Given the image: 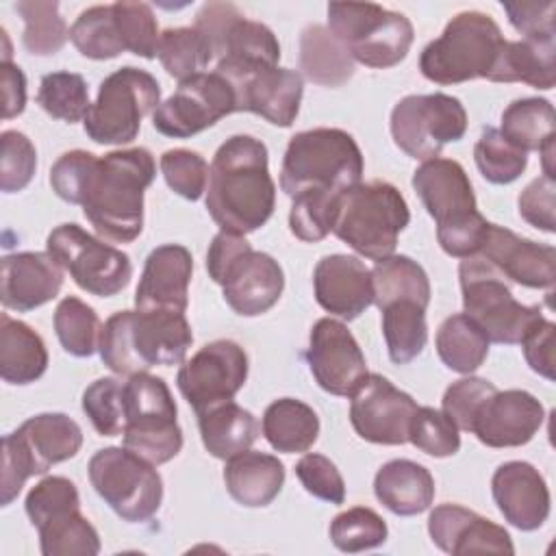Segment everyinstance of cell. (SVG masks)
I'll use <instances>...</instances> for the list:
<instances>
[{
	"label": "cell",
	"mask_w": 556,
	"mask_h": 556,
	"mask_svg": "<svg viewBox=\"0 0 556 556\" xmlns=\"http://www.w3.org/2000/svg\"><path fill=\"white\" fill-rule=\"evenodd\" d=\"M497 130L526 154L541 152L554 141V106L545 98H519L504 109Z\"/></svg>",
	"instance_id": "74e56055"
},
{
	"label": "cell",
	"mask_w": 556,
	"mask_h": 556,
	"mask_svg": "<svg viewBox=\"0 0 556 556\" xmlns=\"http://www.w3.org/2000/svg\"><path fill=\"white\" fill-rule=\"evenodd\" d=\"M154 176L156 163L148 148L113 150L98 156L80 206L102 239L130 243L141 235L143 193Z\"/></svg>",
	"instance_id": "7a4b0ae2"
},
{
	"label": "cell",
	"mask_w": 556,
	"mask_h": 556,
	"mask_svg": "<svg viewBox=\"0 0 556 556\" xmlns=\"http://www.w3.org/2000/svg\"><path fill=\"white\" fill-rule=\"evenodd\" d=\"M0 83H2V117L11 119L20 115L26 106V76L20 65L11 59L0 61Z\"/></svg>",
	"instance_id": "be15d7a7"
},
{
	"label": "cell",
	"mask_w": 556,
	"mask_h": 556,
	"mask_svg": "<svg viewBox=\"0 0 556 556\" xmlns=\"http://www.w3.org/2000/svg\"><path fill=\"white\" fill-rule=\"evenodd\" d=\"M248 380V354L230 341L217 339L202 345L182 363L176 376L178 391L198 413L232 400Z\"/></svg>",
	"instance_id": "d6986e66"
},
{
	"label": "cell",
	"mask_w": 556,
	"mask_h": 556,
	"mask_svg": "<svg viewBox=\"0 0 556 556\" xmlns=\"http://www.w3.org/2000/svg\"><path fill=\"white\" fill-rule=\"evenodd\" d=\"M341 193L328 191V189H308L291 198L293 200L289 211L291 232L306 243L321 241L332 230L334 215H337V200Z\"/></svg>",
	"instance_id": "7dc6e473"
},
{
	"label": "cell",
	"mask_w": 556,
	"mask_h": 556,
	"mask_svg": "<svg viewBox=\"0 0 556 556\" xmlns=\"http://www.w3.org/2000/svg\"><path fill=\"white\" fill-rule=\"evenodd\" d=\"M489 339L465 313L450 315L437 330V354L443 365L458 374H473L489 354Z\"/></svg>",
	"instance_id": "8d00e7d4"
},
{
	"label": "cell",
	"mask_w": 556,
	"mask_h": 556,
	"mask_svg": "<svg viewBox=\"0 0 556 556\" xmlns=\"http://www.w3.org/2000/svg\"><path fill=\"white\" fill-rule=\"evenodd\" d=\"M510 24L515 30L523 35V39H543L556 37L554 33V13L556 2H502Z\"/></svg>",
	"instance_id": "94428289"
},
{
	"label": "cell",
	"mask_w": 556,
	"mask_h": 556,
	"mask_svg": "<svg viewBox=\"0 0 556 556\" xmlns=\"http://www.w3.org/2000/svg\"><path fill=\"white\" fill-rule=\"evenodd\" d=\"M432 543L452 556L515 554L510 534L491 519L458 506L441 504L428 517Z\"/></svg>",
	"instance_id": "d4e9b609"
},
{
	"label": "cell",
	"mask_w": 556,
	"mask_h": 556,
	"mask_svg": "<svg viewBox=\"0 0 556 556\" xmlns=\"http://www.w3.org/2000/svg\"><path fill=\"white\" fill-rule=\"evenodd\" d=\"M374 493L393 515L413 517L430 508L434 500V478L424 465L408 458H395L378 469Z\"/></svg>",
	"instance_id": "f546056e"
},
{
	"label": "cell",
	"mask_w": 556,
	"mask_h": 556,
	"mask_svg": "<svg viewBox=\"0 0 556 556\" xmlns=\"http://www.w3.org/2000/svg\"><path fill=\"white\" fill-rule=\"evenodd\" d=\"M206 269L224 291L226 304L243 317L267 313L282 295L285 274L278 261L256 252L243 235L219 230L206 252Z\"/></svg>",
	"instance_id": "5b68a950"
},
{
	"label": "cell",
	"mask_w": 556,
	"mask_h": 556,
	"mask_svg": "<svg viewBox=\"0 0 556 556\" xmlns=\"http://www.w3.org/2000/svg\"><path fill=\"white\" fill-rule=\"evenodd\" d=\"M473 159L480 174L493 185L517 180L528 167V154L515 148L497 128L486 126L473 148Z\"/></svg>",
	"instance_id": "bcb514c9"
},
{
	"label": "cell",
	"mask_w": 556,
	"mask_h": 556,
	"mask_svg": "<svg viewBox=\"0 0 556 556\" xmlns=\"http://www.w3.org/2000/svg\"><path fill=\"white\" fill-rule=\"evenodd\" d=\"M374 304L378 308L397 302L413 300L428 308L430 304V280L426 269L404 254H391L376 261L371 269Z\"/></svg>",
	"instance_id": "d590c367"
},
{
	"label": "cell",
	"mask_w": 556,
	"mask_h": 556,
	"mask_svg": "<svg viewBox=\"0 0 556 556\" xmlns=\"http://www.w3.org/2000/svg\"><path fill=\"white\" fill-rule=\"evenodd\" d=\"M387 534L384 519L367 506L348 508L330 521L332 545L348 554L374 549L387 541Z\"/></svg>",
	"instance_id": "c3c4849f"
},
{
	"label": "cell",
	"mask_w": 556,
	"mask_h": 556,
	"mask_svg": "<svg viewBox=\"0 0 556 556\" xmlns=\"http://www.w3.org/2000/svg\"><path fill=\"white\" fill-rule=\"evenodd\" d=\"M467 111L447 93H413L391 111V135L410 159H437L447 143L463 139Z\"/></svg>",
	"instance_id": "2e32d148"
},
{
	"label": "cell",
	"mask_w": 556,
	"mask_h": 556,
	"mask_svg": "<svg viewBox=\"0 0 556 556\" xmlns=\"http://www.w3.org/2000/svg\"><path fill=\"white\" fill-rule=\"evenodd\" d=\"M350 397V421L361 439L378 445H402L408 441L417 402L391 380L380 374H367Z\"/></svg>",
	"instance_id": "ffe728a7"
},
{
	"label": "cell",
	"mask_w": 556,
	"mask_h": 556,
	"mask_svg": "<svg viewBox=\"0 0 556 556\" xmlns=\"http://www.w3.org/2000/svg\"><path fill=\"white\" fill-rule=\"evenodd\" d=\"M545 408L528 391L508 389L489 395L473 415L469 432L486 447L526 445L543 426Z\"/></svg>",
	"instance_id": "603a6c76"
},
{
	"label": "cell",
	"mask_w": 556,
	"mask_h": 556,
	"mask_svg": "<svg viewBox=\"0 0 556 556\" xmlns=\"http://www.w3.org/2000/svg\"><path fill=\"white\" fill-rule=\"evenodd\" d=\"M380 311L389 358L395 365H406L417 358L428 341L426 308L413 300H397Z\"/></svg>",
	"instance_id": "f35d334b"
},
{
	"label": "cell",
	"mask_w": 556,
	"mask_h": 556,
	"mask_svg": "<svg viewBox=\"0 0 556 556\" xmlns=\"http://www.w3.org/2000/svg\"><path fill=\"white\" fill-rule=\"evenodd\" d=\"M408 441L434 458L454 456L460 450V434L456 424L443 410L432 406H417L410 421Z\"/></svg>",
	"instance_id": "816d5d0a"
},
{
	"label": "cell",
	"mask_w": 556,
	"mask_h": 556,
	"mask_svg": "<svg viewBox=\"0 0 556 556\" xmlns=\"http://www.w3.org/2000/svg\"><path fill=\"white\" fill-rule=\"evenodd\" d=\"M37 104L54 119L74 124L85 119L91 102L89 89L80 74L76 72H52L39 83Z\"/></svg>",
	"instance_id": "f6af8a7d"
},
{
	"label": "cell",
	"mask_w": 556,
	"mask_h": 556,
	"mask_svg": "<svg viewBox=\"0 0 556 556\" xmlns=\"http://www.w3.org/2000/svg\"><path fill=\"white\" fill-rule=\"evenodd\" d=\"M493 500L517 530H539L549 517V489L541 471L526 460L502 463L491 478Z\"/></svg>",
	"instance_id": "cb8c5ba5"
},
{
	"label": "cell",
	"mask_w": 556,
	"mask_h": 556,
	"mask_svg": "<svg viewBox=\"0 0 556 556\" xmlns=\"http://www.w3.org/2000/svg\"><path fill=\"white\" fill-rule=\"evenodd\" d=\"M54 330L61 348L67 354L76 358H87L100 345L102 324L98 313L89 304H85L80 298L67 295L59 302L54 311Z\"/></svg>",
	"instance_id": "7bdbcfd3"
},
{
	"label": "cell",
	"mask_w": 556,
	"mask_h": 556,
	"mask_svg": "<svg viewBox=\"0 0 556 556\" xmlns=\"http://www.w3.org/2000/svg\"><path fill=\"white\" fill-rule=\"evenodd\" d=\"M363 178V154L354 137L341 128L295 132L285 150L280 187L289 198L308 189L345 191Z\"/></svg>",
	"instance_id": "52a82bcc"
},
{
	"label": "cell",
	"mask_w": 556,
	"mask_h": 556,
	"mask_svg": "<svg viewBox=\"0 0 556 556\" xmlns=\"http://www.w3.org/2000/svg\"><path fill=\"white\" fill-rule=\"evenodd\" d=\"M295 476L302 482L304 491L317 500L330 504H343L345 482L337 465L324 454H304L295 465Z\"/></svg>",
	"instance_id": "680465c9"
},
{
	"label": "cell",
	"mask_w": 556,
	"mask_h": 556,
	"mask_svg": "<svg viewBox=\"0 0 556 556\" xmlns=\"http://www.w3.org/2000/svg\"><path fill=\"white\" fill-rule=\"evenodd\" d=\"M300 70L311 83L339 87L352 78L354 59L326 26L311 24L300 37Z\"/></svg>",
	"instance_id": "e575fe53"
},
{
	"label": "cell",
	"mask_w": 556,
	"mask_h": 556,
	"mask_svg": "<svg viewBox=\"0 0 556 556\" xmlns=\"http://www.w3.org/2000/svg\"><path fill=\"white\" fill-rule=\"evenodd\" d=\"M161 104L159 80L139 67L124 65L109 74L98 89L83 124L91 141L124 146L137 139L141 119Z\"/></svg>",
	"instance_id": "7c38bea8"
},
{
	"label": "cell",
	"mask_w": 556,
	"mask_h": 556,
	"mask_svg": "<svg viewBox=\"0 0 556 556\" xmlns=\"http://www.w3.org/2000/svg\"><path fill=\"white\" fill-rule=\"evenodd\" d=\"M156 56L165 72L178 83L202 74L204 67L215 59L208 39L195 26L163 30L159 37Z\"/></svg>",
	"instance_id": "ab89813d"
},
{
	"label": "cell",
	"mask_w": 556,
	"mask_h": 556,
	"mask_svg": "<svg viewBox=\"0 0 556 556\" xmlns=\"http://www.w3.org/2000/svg\"><path fill=\"white\" fill-rule=\"evenodd\" d=\"M113 17L124 48L137 56L154 59L159 46V24L146 2H113Z\"/></svg>",
	"instance_id": "681fc988"
},
{
	"label": "cell",
	"mask_w": 556,
	"mask_h": 556,
	"mask_svg": "<svg viewBox=\"0 0 556 556\" xmlns=\"http://www.w3.org/2000/svg\"><path fill=\"white\" fill-rule=\"evenodd\" d=\"M0 189L4 193L22 191L35 176L37 150L20 130H4L0 135Z\"/></svg>",
	"instance_id": "11a10c76"
},
{
	"label": "cell",
	"mask_w": 556,
	"mask_h": 556,
	"mask_svg": "<svg viewBox=\"0 0 556 556\" xmlns=\"http://www.w3.org/2000/svg\"><path fill=\"white\" fill-rule=\"evenodd\" d=\"M48 254L87 293L98 298L117 295L132 276L126 252L89 235L78 224H61L46 239Z\"/></svg>",
	"instance_id": "9a60e30c"
},
{
	"label": "cell",
	"mask_w": 556,
	"mask_h": 556,
	"mask_svg": "<svg viewBox=\"0 0 556 556\" xmlns=\"http://www.w3.org/2000/svg\"><path fill=\"white\" fill-rule=\"evenodd\" d=\"M193 271L191 252L180 243L154 248L143 265L135 306L139 311L185 313L189 304V282Z\"/></svg>",
	"instance_id": "484cf974"
},
{
	"label": "cell",
	"mask_w": 556,
	"mask_h": 556,
	"mask_svg": "<svg viewBox=\"0 0 556 556\" xmlns=\"http://www.w3.org/2000/svg\"><path fill=\"white\" fill-rule=\"evenodd\" d=\"M328 30L354 61L376 70L404 61L415 37L413 24L404 13L371 2H330Z\"/></svg>",
	"instance_id": "30bf717a"
},
{
	"label": "cell",
	"mask_w": 556,
	"mask_h": 556,
	"mask_svg": "<svg viewBox=\"0 0 556 556\" xmlns=\"http://www.w3.org/2000/svg\"><path fill=\"white\" fill-rule=\"evenodd\" d=\"M410 211L404 195L387 180L358 182L337 200L332 232L356 254L380 261L391 256Z\"/></svg>",
	"instance_id": "8992f818"
},
{
	"label": "cell",
	"mask_w": 556,
	"mask_h": 556,
	"mask_svg": "<svg viewBox=\"0 0 556 556\" xmlns=\"http://www.w3.org/2000/svg\"><path fill=\"white\" fill-rule=\"evenodd\" d=\"M83 445L80 426L65 413H39L2 439L0 504L9 506L30 476L70 460Z\"/></svg>",
	"instance_id": "9c48e42d"
},
{
	"label": "cell",
	"mask_w": 556,
	"mask_h": 556,
	"mask_svg": "<svg viewBox=\"0 0 556 556\" xmlns=\"http://www.w3.org/2000/svg\"><path fill=\"white\" fill-rule=\"evenodd\" d=\"M556 37L506 41L489 76L493 83H526L534 89H552L556 83Z\"/></svg>",
	"instance_id": "4dcf8cb0"
},
{
	"label": "cell",
	"mask_w": 556,
	"mask_h": 556,
	"mask_svg": "<svg viewBox=\"0 0 556 556\" xmlns=\"http://www.w3.org/2000/svg\"><path fill=\"white\" fill-rule=\"evenodd\" d=\"M554 191L556 182L552 176L534 178L519 195V215L543 232L556 230L554 219Z\"/></svg>",
	"instance_id": "91938a15"
},
{
	"label": "cell",
	"mask_w": 556,
	"mask_h": 556,
	"mask_svg": "<svg viewBox=\"0 0 556 556\" xmlns=\"http://www.w3.org/2000/svg\"><path fill=\"white\" fill-rule=\"evenodd\" d=\"M89 482L109 508L128 523L152 519L163 502V480L154 465L128 447L98 450L89 460Z\"/></svg>",
	"instance_id": "5bb4252c"
},
{
	"label": "cell",
	"mask_w": 556,
	"mask_h": 556,
	"mask_svg": "<svg viewBox=\"0 0 556 556\" xmlns=\"http://www.w3.org/2000/svg\"><path fill=\"white\" fill-rule=\"evenodd\" d=\"M15 11L24 20L22 43L30 54L50 56L65 46L70 28L59 13V2L22 0L15 4Z\"/></svg>",
	"instance_id": "b9f144b4"
},
{
	"label": "cell",
	"mask_w": 556,
	"mask_h": 556,
	"mask_svg": "<svg viewBox=\"0 0 556 556\" xmlns=\"http://www.w3.org/2000/svg\"><path fill=\"white\" fill-rule=\"evenodd\" d=\"M554 334H556L554 321L543 317L521 339L523 356L530 369L547 380H554Z\"/></svg>",
	"instance_id": "6125c7cd"
},
{
	"label": "cell",
	"mask_w": 556,
	"mask_h": 556,
	"mask_svg": "<svg viewBox=\"0 0 556 556\" xmlns=\"http://www.w3.org/2000/svg\"><path fill=\"white\" fill-rule=\"evenodd\" d=\"M476 256L486 261L504 280L530 289H552L556 280L554 245L536 243L486 222Z\"/></svg>",
	"instance_id": "7402d4cb"
},
{
	"label": "cell",
	"mask_w": 556,
	"mask_h": 556,
	"mask_svg": "<svg viewBox=\"0 0 556 556\" xmlns=\"http://www.w3.org/2000/svg\"><path fill=\"white\" fill-rule=\"evenodd\" d=\"M413 189L437 222V239L445 254L467 258L478 252L486 219L465 167L452 159H428L413 174Z\"/></svg>",
	"instance_id": "277c9868"
},
{
	"label": "cell",
	"mask_w": 556,
	"mask_h": 556,
	"mask_svg": "<svg viewBox=\"0 0 556 556\" xmlns=\"http://www.w3.org/2000/svg\"><path fill=\"white\" fill-rule=\"evenodd\" d=\"M261 428L274 450L285 454H302L308 452L317 441L319 417L308 404L295 397H280L265 408Z\"/></svg>",
	"instance_id": "836d02e7"
},
{
	"label": "cell",
	"mask_w": 556,
	"mask_h": 556,
	"mask_svg": "<svg viewBox=\"0 0 556 556\" xmlns=\"http://www.w3.org/2000/svg\"><path fill=\"white\" fill-rule=\"evenodd\" d=\"M96 163L98 156L87 150H72L61 154L50 169L52 191L70 204H83V195Z\"/></svg>",
	"instance_id": "9f6ffc18"
},
{
	"label": "cell",
	"mask_w": 556,
	"mask_h": 556,
	"mask_svg": "<svg viewBox=\"0 0 556 556\" xmlns=\"http://www.w3.org/2000/svg\"><path fill=\"white\" fill-rule=\"evenodd\" d=\"M224 482L237 504L263 508L278 497L285 484V465L274 454L243 450L226 460Z\"/></svg>",
	"instance_id": "f1b7e54d"
},
{
	"label": "cell",
	"mask_w": 556,
	"mask_h": 556,
	"mask_svg": "<svg viewBox=\"0 0 556 556\" xmlns=\"http://www.w3.org/2000/svg\"><path fill=\"white\" fill-rule=\"evenodd\" d=\"M495 391H497V387L484 378H476V376L460 378L445 389L443 400H441L443 413L456 424L458 430L469 432L473 415L478 413L480 404Z\"/></svg>",
	"instance_id": "6f0895ef"
},
{
	"label": "cell",
	"mask_w": 556,
	"mask_h": 556,
	"mask_svg": "<svg viewBox=\"0 0 556 556\" xmlns=\"http://www.w3.org/2000/svg\"><path fill=\"white\" fill-rule=\"evenodd\" d=\"M176 413V402L163 378L148 371L128 376L124 382V447L152 465L172 460L182 450Z\"/></svg>",
	"instance_id": "8fae6325"
},
{
	"label": "cell",
	"mask_w": 556,
	"mask_h": 556,
	"mask_svg": "<svg viewBox=\"0 0 556 556\" xmlns=\"http://www.w3.org/2000/svg\"><path fill=\"white\" fill-rule=\"evenodd\" d=\"M504 43L506 39L491 15L460 11L447 22L441 37L424 48L419 70L437 85L489 80Z\"/></svg>",
	"instance_id": "ba28073f"
},
{
	"label": "cell",
	"mask_w": 556,
	"mask_h": 556,
	"mask_svg": "<svg viewBox=\"0 0 556 556\" xmlns=\"http://www.w3.org/2000/svg\"><path fill=\"white\" fill-rule=\"evenodd\" d=\"M198 426L206 452L222 460L250 450L258 439L256 417L232 400L198 413Z\"/></svg>",
	"instance_id": "d6a6232c"
},
{
	"label": "cell",
	"mask_w": 556,
	"mask_h": 556,
	"mask_svg": "<svg viewBox=\"0 0 556 556\" xmlns=\"http://www.w3.org/2000/svg\"><path fill=\"white\" fill-rule=\"evenodd\" d=\"M26 515L35 528H39L43 521L80 508V497L78 489L72 480L63 476H48L41 482H37L24 502Z\"/></svg>",
	"instance_id": "db71d44e"
},
{
	"label": "cell",
	"mask_w": 556,
	"mask_h": 556,
	"mask_svg": "<svg viewBox=\"0 0 556 556\" xmlns=\"http://www.w3.org/2000/svg\"><path fill=\"white\" fill-rule=\"evenodd\" d=\"M215 72L232 85L237 111L256 113L280 128H289L295 122L304 93V78L298 70L269 63H217Z\"/></svg>",
	"instance_id": "e0dca14e"
},
{
	"label": "cell",
	"mask_w": 556,
	"mask_h": 556,
	"mask_svg": "<svg viewBox=\"0 0 556 556\" xmlns=\"http://www.w3.org/2000/svg\"><path fill=\"white\" fill-rule=\"evenodd\" d=\"M317 304L345 321L356 319L374 304L371 269L350 254H328L313 271Z\"/></svg>",
	"instance_id": "4316f807"
},
{
	"label": "cell",
	"mask_w": 556,
	"mask_h": 556,
	"mask_svg": "<svg viewBox=\"0 0 556 556\" xmlns=\"http://www.w3.org/2000/svg\"><path fill=\"white\" fill-rule=\"evenodd\" d=\"M37 532L43 556H96L100 552L98 530L80 515V508L43 521Z\"/></svg>",
	"instance_id": "60d3db41"
},
{
	"label": "cell",
	"mask_w": 556,
	"mask_h": 556,
	"mask_svg": "<svg viewBox=\"0 0 556 556\" xmlns=\"http://www.w3.org/2000/svg\"><path fill=\"white\" fill-rule=\"evenodd\" d=\"M237 111L232 85L217 72H202L178 83V89L152 113V126L174 139L193 137Z\"/></svg>",
	"instance_id": "ac0fdd59"
},
{
	"label": "cell",
	"mask_w": 556,
	"mask_h": 556,
	"mask_svg": "<svg viewBox=\"0 0 556 556\" xmlns=\"http://www.w3.org/2000/svg\"><path fill=\"white\" fill-rule=\"evenodd\" d=\"M48 369V350L28 324L0 315V376L9 384H30Z\"/></svg>",
	"instance_id": "1f68e13d"
},
{
	"label": "cell",
	"mask_w": 556,
	"mask_h": 556,
	"mask_svg": "<svg viewBox=\"0 0 556 556\" xmlns=\"http://www.w3.org/2000/svg\"><path fill=\"white\" fill-rule=\"evenodd\" d=\"M63 287V267L48 252L2 256L0 300L4 308L26 313L54 300Z\"/></svg>",
	"instance_id": "83f0119b"
},
{
	"label": "cell",
	"mask_w": 556,
	"mask_h": 556,
	"mask_svg": "<svg viewBox=\"0 0 556 556\" xmlns=\"http://www.w3.org/2000/svg\"><path fill=\"white\" fill-rule=\"evenodd\" d=\"M306 361L317 384L341 397H350L369 374L354 334L332 317H321L313 324Z\"/></svg>",
	"instance_id": "44dd1931"
},
{
	"label": "cell",
	"mask_w": 556,
	"mask_h": 556,
	"mask_svg": "<svg viewBox=\"0 0 556 556\" xmlns=\"http://www.w3.org/2000/svg\"><path fill=\"white\" fill-rule=\"evenodd\" d=\"M458 278L465 315H469L493 343H521L530 328L543 319L539 306L517 302L506 280L476 254L460 261Z\"/></svg>",
	"instance_id": "4fadbf2b"
},
{
	"label": "cell",
	"mask_w": 556,
	"mask_h": 556,
	"mask_svg": "<svg viewBox=\"0 0 556 556\" xmlns=\"http://www.w3.org/2000/svg\"><path fill=\"white\" fill-rule=\"evenodd\" d=\"M193 343L185 313L172 311H119L100 332V358L119 376L148 371L154 365H178Z\"/></svg>",
	"instance_id": "3957f363"
},
{
	"label": "cell",
	"mask_w": 556,
	"mask_h": 556,
	"mask_svg": "<svg viewBox=\"0 0 556 556\" xmlns=\"http://www.w3.org/2000/svg\"><path fill=\"white\" fill-rule=\"evenodd\" d=\"M274 204L267 146L252 135H232L217 148L208 167V215L224 232L245 237L267 224Z\"/></svg>",
	"instance_id": "6da1fadb"
},
{
	"label": "cell",
	"mask_w": 556,
	"mask_h": 556,
	"mask_svg": "<svg viewBox=\"0 0 556 556\" xmlns=\"http://www.w3.org/2000/svg\"><path fill=\"white\" fill-rule=\"evenodd\" d=\"M161 174L167 187L185 200H200L208 185V165L202 154L185 148H174L161 156Z\"/></svg>",
	"instance_id": "f5cc1de1"
},
{
	"label": "cell",
	"mask_w": 556,
	"mask_h": 556,
	"mask_svg": "<svg viewBox=\"0 0 556 556\" xmlns=\"http://www.w3.org/2000/svg\"><path fill=\"white\" fill-rule=\"evenodd\" d=\"M83 410L102 437H117L124 430V382L98 378L83 393Z\"/></svg>",
	"instance_id": "f907efd6"
},
{
	"label": "cell",
	"mask_w": 556,
	"mask_h": 556,
	"mask_svg": "<svg viewBox=\"0 0 556 556\" xmlns=\"http://www.w3.org/2000/svg\"><path fill=\"white\" fill-rule=\"evenodd\" d=\"M70 39L83 56L96 61L115 59L126 52L115 26L113 4H96L85 9L72 24Z\"/></svg>",
	"instance_id": "ee69618b"
}]
</instances>
